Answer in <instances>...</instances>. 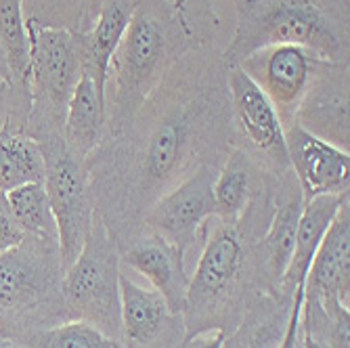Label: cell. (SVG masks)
I'll list each match as a JSON object with an SVG mask.
<instances>
[{"label": "cell", "instance_id": "1", "mask_svg": "<svg viewBox=\"0 0 350 348\" xmlns=\"http://www.w3.org/2000/svg\"><path fill=\"white\" fill-rule=\"evenodd\" d=\"M214 25L206 0H139L107 68L105 126L113 137L129 129L149 94L187 53L206 46Z\"/></svg>", "mask_w": 350, "mask_h": 348}, {"label": "cell", "instance_id": "2", "mask_svg": "<svg viewBox=\"0 0 350 348\" xmlns=\"http://www.w3.org/2000/svg\"><path fill=\"white\" fill-rule=\"evenodd\" d=\"M273 44H296L321 61L348 63L346 0H237V27L222 51L227 66Z\"/></svg>", "mask_w": 350, "mask_h": 348}, {"label": "cell", "instance_id": "3", "mask_svg": "<svg viewBox=\"0 0 350 348\" xmlns=\"http://www.w3.org/2000/svg\"><path fill=\"white\" fill-rule=\"evenodd\" d=\"M63 260L57 239L25 235L0 256V334L19 336L68 317L61 298Z\"/></svg>", "mask_w": 350, "mask_h": 348}, {"label": "cell", "instance_id": "4", "mask_svg": "<svg viewBox=\"0 0 350 348\" xmlns=\"http://www.w3.org/2000/svg\"><path fill=\"white\" fill-rule=\"evenodd\" d=\"M29 59V109L23 133L40 145L63 139L68 103L84 70L80 36L68 29L42 27L27 19Z\"/></svg>", "mask_w": 350, "mask_h": 348}, {"label": "cell", "instance_id": "5", "mask_svg": "<svg viewBox=\"0 0 350 348\" xmlns=\"http://www.w3.org/2000/svg\"><path fill=\"white\" fill-rule=\"evenodd\" d=\"M61 298L70 319L86 321L122 342L120 245L99 214L92 218L78 258L63 273Z\"/></svg>", "mask_w": 350, "mask_h": 348}, {"label": "cell", "instance_id": "6", "mask_svg": "<svg viewBox=\"0 0 350 348\" xmlns=\"http://www.w3.org/2000/svg\"><path fill=\"white\" fill-rule=\"evenodd\" d=\"M46 174L44 189L57 223V239L63 269H68L80 254L90 233L94 210V193L88 187L84 162L74 157L63 139L42 143Z\"/></svg>", "mask_w": 350, "mask_h": 348}, {"label": "cell", "instance_id": "7", "mask_svg": "<svg viewBox=\"0 0 350 348\" xmlns=\"http://www.w3.org/2000/svg\"><path fill=\"white\" fill-rule=\"evenodd\" d=\"M212 185V168L208 164L198 166L147 210L145 227L180 254H187L200 235L208 231V220L216 216Z\"/></svg>", "mask_w": 350, "mask_h": 348}, {"label": "cell", "instance_id": "8", "mask_svg": "<svg viewBox=\"0 0 350 348\" xmlns=\"http://www.w3.org/2000/svg\"><path fill=\"white\" fill-rule=\"evenodd\" d=\"M325 61L296 44H273L250 53L237 66L250 76L277 109L283 129L294 124L296 109Z\"/></svg>", "mask_w": 350, "mask_h": 348}, {"label": "cell", "instance_id": "9", "mask_svg": "<svg viewBox=\"0 0 350 348\" xmlns=\"http://www.w3.org/2000/svg\"><path fill=\"white\" fill-rule=\"evenodd\" d=\"M245 250L237 233V225L220 223L206 237L202 256L189 279L185 300V325L202 323L220 300H225L233 290L235 281L243 269Z\"/></svg>", "mask_w": 350, "mask_h": 348}, {"label": "cell", "instance_id": "10", "mask_svg": "<svg viewBox=\"0 0 350 348\" xmlns=\"http://www.w3.org/2000/svg\"><path fill=\"white\" fill-rule=\"evenodd\" d=\"M294 122L310 135L348 151V63H323L314 72Z\"/></svg>", "mask_w": 350, "mask_h": 348}, {"label": "cell", "instance_id": "11", "mask_svg": "<svg viewBox=\"0 0 350 348\" xmlns=\"http://www.w3.org/2000/svg\"><path fill=\"white\" fill-rule=\"evenodd\" d=\"M231 116L239 135L260 153L271 155L279 166H288V147L281 118L267 94L250 80L239 66L227 68Z\"/></svg>", "mask_w": 350, "mask_h": 348}, {"label": "cell", "instance_id": "12", "mask_svg": "<svg viewBox=\"0 0 350 348\" xmlns=\"http://www.w3.org/2000/svg\"><path fill=\"white\" fill-rule=\"evenodd\" d=\"M285 147L304 202L325 193H348L350 155L346 149L310 135L296 122L285 129Z\"/></svg>", "mask_w": 350, "mask_h": 348}, {"label": "cell", "instance_id": "13", "mask_svg": "<svg viewBox=\"0 0 350 348\" xmlns=\"http://www.w3.org/2000/svg\"><path fill=\"white\" fill-rule=\"evenodd\" d=\"M120 260L143 275L153 290L164 296L172 314H183L189 290L185 254H180L160 235L149 231V235L135 239L124 252H120Z\"/></svg>", "mask_w": 350, "mask_h": 348}, {"label": "cell", "instance_id": "14", "mask_svg": "<svg viewBox=\"0 0 350 348\" xmlns=\"http://www.w3.org/2000/svg\"><path fill=\"white\" fill-rule=\"evenodd\" d=\"M350 210L348 200L340 206L336 218L317 247L308 269L304 292L312 294L319 304L340 302L348 306L350 296Z\"/></svg>", "mask_w": 350, "mask_h": 348}, {"label": "cell", "instance_id": "15", "mask_svg": "<svg viewBox=\"0 0 350 348\" xmlns=\"http://www.w3.org/2000/svg\"><path fill=\"white\" fill-rule=\"evenodd\" d=\"M180 314H172L164 296L143 288L120 269V321L122 342L129 348H153L170 334Z\"/></svg>", "mask_w": 350, "mask_h": 348}, {"label": "cell", "instance_id": "16", "mask_svg": "<svg viewBox=\"0 0 350 348\" xmlns=\"http://www.w3.org/2000/svg\"><path fill=\"white\" fill-rule=\"evenodd\" d=\"M105 131V94L92 74L84 68L68 103L63 120V143L68 151L84 162L97 149Z\"/></svg>", "mask_w": 350, "mask_h": 348}, {"label": "cell", "instance_id": "17", "mask_svg": "<svg viewBox=\"0 0 350 348\" xmlns=\"http://www.w3.org/2000/svg\"><path fill=\"white\" fill-rule=\"evenodd\" d=\"M346 200H348V193H325V196H317L304 202L302 214L298 220L292 260L281 277V283L288 290L294 292L298 286H304L308 269L317 254V247L321 245L332 220L336 218L340 206Z\"/></svg>", "mask_w": 350, "mask_h": 348}, {"label": "cell", "instance_id": "18", "mask_svg": "<svg viewBox=\"0 0 350 348\" xmlns=\"http://www.w3.org/2000/svg\"><path fill=\"white\" fill-rule=\"evenodd\" d=\"M139 0H103L99 15L88 34L80 36L84 68L92 74L99 90L105 94L107 68L113 53L118 51Z\"/></svg>", "mask_w": 350, "mask_h": 348}, {"label": "cell", "instance_id": "19", "mask_svg": "<svg viewBox=\"0 0 350 348\" xmlns=\"http://www.w3.org/2000/svg\"><path fill=\"white\" fill-rule=\"evenodd\" d=\"M46 160L42 145L23 131L0 126V189L3 193L25 183H42Z\"/></svg>", "mask_w": 350, "mask_h": 348}, {"label": "cell", "instance_id": "20", "mask_svg": "<svg viewBox=\"0 0 350 348\" xmlns=\"http://www.w3.org/2000/svg\"><path fill=\"white\" fill-rule=\"evenodd\" d=\"M250 189H252V166L247 155L235 151L229 155L225 164L212 185L216 216L220 223L237 225L247 204H250Z\"/></svg>", "mask_w": 350, "mask_h": 348}, {"label": "cell", "instance_id": "21", "mask_svg": "<svg viewBox=\"0 0 350 348\" xmlns=\"http://www.w3.org/2000/svg\"><path fill=\"white\" fill-rule=\"evenodd\" d=\"M302 206H304L302 193H296L288 202H283L277 208V212L273 214L271 227H269L267 235L262 237L260 252L265 254L267 271L275 281H281L285 269H288V265L292 260Z\"/></svg>", "mask_w": 350, "mask_h": 348}, {"label": "cell", "instance_id": "22", "mask_svg": "<svg viewBox=\"0 0 350 348\" xmlns=\"http://www.w3.org/2000/svg\"><path fill=\"white\" fill-rule=\"evenodd\" d=\"M27 19L42 27L68 29L76 36L88 34L103 0H21Z\"/></svg>", "mask_w": 350, "mask_h": 348}, {"label": "cell", "instance_id": "23", "mask_svg": "<svg viewBox=\"0 0 350 348\" xmlns=\"http://www.w3.org/2000/svg\"><path fill=\"white\" fill-rule=\"evenodd\" d=\"M5 202L13 220L25 231V235L57 239V223L44 183H25L15 187L5 193Z\"/></svg>", "mask_w": 350, "mask_h": 348}, {"label": "cell", "instance_id": "24", "mask_svg": "<svg viewBox=\"0 0 350 348\" xmlns=\"http://www.w3.org/2000/svg\"><path fill=\"white\" fill-rule=\"evenodd\" d=\"M13 338L23 340L31 348H122L118 340L78 319L61 321L57 325L25 332Z\"/></svg>", "mask_w": 350, "mask_h": 348}, {"label": "cell", "instance_id": "25", "mask_svg": "<svg viewBox=\"0 0 350 348\" xmlns=\"http://www.w3.org/2000/svg\"><path fill=\"white\" fill-rule=\"evenodd\" d=\"M25 237V231L15 223L11 212L7 210V204L0 206V256L5 252L13 250L15 245H19Z\"/></svg>", "mask_w": 350, "mask_h": 348}, {"label": "cell", "instance_id": "26", "mask_svg": "<svg viewBox=\"0 0 350 348\" xmlns=\"http://www.w3.org/2000/svg\"><path fill=\"white\" fill-rule=\"evenodd\" d=\"M302 300H304V286H298V288L294 290V304H292V312H290L288 330H285V336H283L279 348H298V332H300Z\"/></svg>", "mask_w": 350, "mask_h": 348}, {"label": "cell", "instance_id": "27", "mask_svg": "<svg viewBox=\"0 0 350 348\" xmlns=\"http://www.w3.org/2000/svg\"><path fill=\"white\" fill-rule=\"evenodd\" d=\"M180 348H225V330L222 327H206L183 338Z\"/></svg>", "mask_w": 350, "mask_h": 348}, {"label": "cell", "instance_id": "28", "mask_svg": "<svg viewBox=\"0 0 350 348\" xmlns=\"http://www.w3.org/2000/svg\"><path fill=\"white\" fill-rule=\"evenodd\" d=\"M302 348H332L327 342H323L321 338H317L314 334L304 330V338H302Z\"/></svg>", "mask_w": 350, "mask_h": 348}, {"label": "cell", "instance_id": "29", "mask_svg": "<svg viewBox=\"0 0 350 348\" xmlns=\"http://www.w3.org/2000/svg\"><path fill=\"white\" fill-rule=\"evenodd\" d=\"M0 348H31L29 344H25L19 338L7 336V334H0Z\"/></svg>", "mask_w": 350, "mask_h": 348}, {"label": "cell", "instance_id": "30", "mask_svg": "<svg viewBox=\"0 0 350 348\" xmlns=\"http://www.w3.org/2000/svg\"><path fill=\"white\" fill-rule=\"evenodd\" d=\"M0 80L7 86V68H5V59H3V51H0Z\"/></svg>", "mask_w": 350, "mask_h": 348}, {"label": "cell", "instance_id": "31", "mask_svg": "<svg viewBox=\"0 0 350 348\" xmlns=\"http://www.w3.org/2000/svg\"><path fill=\"white\" fill-rule=\"evenodd\" d=\"M7 202H5V193H3V189H0V206H5Z\"/></svg>", "mask_w": 350, "mask_h": 348}]
</instances>
